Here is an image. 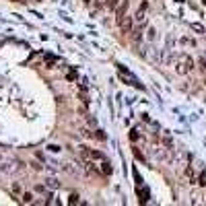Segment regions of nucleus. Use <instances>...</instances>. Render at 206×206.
Returning <instances> with one entry per match:
<instances>
[{"instance_id": "obj_16", "label": "nucleus", "mask_w": 206, "mask_h": 206, "mask_svg": "<svg viewBox=\"0 0 206 206\" xmlns=\"http://www.w3.org/2000/svg\"><path fill=\"white\" fill-rule=\"evenodd\" d=\"M134 155H136V157L140 159V161H144V157H142V155H140V151H138V149H134Z\"/></svg>"}, {"instance_id": "obj_4", "label": "nucleus", "mask_w": 206, "mask_h": 206, "mask_svg": "<svg viewBox=\"0 0 206 206\" xmlns=\"http://www.w3.org/2000/svg\"><path fill=\"white\" fill-rule=\"evenodd\" d=\"M146 8H149V2H142V4H140V8H138V14H136V21H138V23L144 19V13H146Z\"/></svg>"}, {"instance_id": "obj_15", "label": "nucleus", "mask_w": 206, "mask_h": 206, "mask_svg": "<svg viewBox=\"0 0 206 206\" xmlns=\"http://www.w3.org/2000/svg\"><path fill=\"white\" fill-rule=\"evenodd\" d=\"M149 39H151V41L155 39V29H149Z\"/></svg>"}, {"instance_id": "obj_11", "label": "nucleus", "mask_w": 206, "mask_h": 206, "mask_svg": "<svg viewBox=\"0 0 206 206\" xmlns=\"http://www.w3.org/2000/svg\"><path fill=\"white\" fill-rule=\"evenodd\" d=\"M76 202H78V196H76V194H72V196H70V200H68V204H76Z\"/></svg>"}, {"instance_id": "obj_14", "label": "nucleus", "mask_w": 206, "mask_h": 206, "mask_svg": "<svg viewBox=\"0 0 206 206\" xmlns=\"http://www.w3.org/2000/svg\"><path fill=\"white\" fill-rule=\"evenodd\" d=\"M35 190H37V192H39V194H46V185H37Z\"/></svg>"}, {"instance_id": "obj_10", "label": "nucleus", "mask_w": 206, "mask_h": 206, "mask_svg": "<svg viewBox=\"0 0 206 206\" xmlns=\"http://www.w3.org/2000/svg\"><path fill=\"white\" fill-rule=\"evenodd\" d=\"M23 202H33V196H31V194H23Z\"/></svg>"}, {"instance_id": "obj_7", "label": "nucleus", "mask_w": 206, "mask_h": 206, "mask_svg": "<svg viewBox=\"0 0 206 206\" xmlns=\"http://www.w3.org/2000/svg\"><path fill=\"white\" fill-rule=\"evenodd\" d=\"M91 159H93V161H105V155H103V153H99V151H91Z\"/></svg>"}, {"instance_id": "obj_12", "label": "nucleus", "mask_w": 206, "mask_h": 206, "mask_svg": "<svg viewBox=\"0 0 206 206\" xmlns=\"http://www.w3.org/2000/svg\"><path fill=\"white\" fill-rule=\"evenodd\" d=\"M48 149H50V151H52V153H58V151H62L60 146H56V144H50Z\"/></svg>"}, {"instance_id": "obj_8", "label": "nucleus", "mask_w": 206, "mask_h": 206, "mask_svg": "<svg viewBox=\"0 0 206 206\" xmlns=\"http://www.w3.org/2000/svg\"><path fill=\"white\" fill-rule=\"evenodd\" d=\"M120 25H122V31H124V33H130V27H132V21L130 19H128V21H122Z\"/></svg>"}, {"instance_id": "obj_5", "label": "nucleus", "mask_w": 206, "mask_h": 206, "mask_svg": "<svg viewBox=\"0 0 206 206\" xmlns=\"http://www.w3.org/2000/svg\"><path fill=\"white\" fill-rule=\"evenodd\" d=\"M46 185H48L50 190H56V188H60V181H58L56 177H48L46 179Z\"/></svg>"}, {"instance_id": "obj_2", "label": "nucleus", "mask_w": 206, "mask_h": 206, "mask_svg": "<svg viewBox=\"0 0 206 206\" xmlns=\"http://www.w3.org/2000/svg\"><path fill=\"white\" fill-rule=\"evenodd\" d=\"M0 171H2V173H10V175H13V173L21 171V165L17 163V161H14V163H10V161H8V163H0Z\"/></svg>"}, {"instance_id": "obj_1", "label": "nucleus", "mask_w": 206, "mask_h": 206, "mask_svg": "<svg viewBox=\"0 0 206 206\" xmlns=\"http://www.w3.org/2000/svg\"><path fill=\"white\" fill-rule=\"evenodd\" d=\"M194 68V60H192V56H188V54H179L177 56V60H175V70H177L179 74H188L190 70Z\"/></svg>"}, {"instance_id": "obj_9", "label": "nucleus", "mask_w": 206, "mask_h": 206, "mask_svg": "<svg viewBox=\"0 0 206 206\" xmlns=\"http://www.w3.org/2000/svg\"><path fill=\"white\" fill-rule=\"evenodd\" d=\"M192 29H194V31H198V33H204V27H202V25H198V23H194Z\"/></svg>"}, {"instance_id": "obj_13", "label": "nucleus", "mask_w": 206, "mask_h": 206, "mask_svg": "<svg viewBox=\"0 0 206 206\" xmlns=\"http://www.w3.org/2000/svg\"><path fill=\"white\" fill-rule=\"evenodd\" d=\"M117 4H120V0H109V8H117Z\"/></svg>"}, {"instance_id": "obj_3", "label": "nucleus", "mask_w": 206, "mask_h": 206, "mask_svg": "<svg viewBox=\"0 0 206 206\" xmlns=\"http://www.w3.org/2000/svg\"><path fill=\"white\" fill-rule=\"evenodd\" d=\"M126 13H128V0H124L122 4L116 8V21H117V23H122V21H124Z\"/></svg>"}, {"instance_id": "obj_6", "label": "nucleus", "mask_w": 206, "mask_h": 206, "mask_svg": "<svg viewBox=\"0 0 206 206\" xmlns=\"http://www.w3.org/2000/svg\"><path fill=\"white\" fill-rule=\"evenodd\" d=\"M101 171H103V175H111V165H109V161L105 159V161H101Z\"/></svg>"}, {"instance_id": "obj_17", "label": "nucleus", "mask_w": 206, "mask_h": 206, "mask_svg": "<svg viewBox=\"0 0 206 206\" xmlns=\"http://www.w3.org/2000/svg\"><path fill=\"white\" fill-rule=\"evenodd\" d=\"M82 2H85V4H89V2H91V0H82Z\"/></svg>"}]
</instances>
